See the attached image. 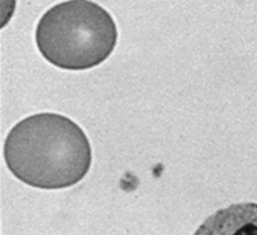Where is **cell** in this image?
<instances>
[{"label": "cell", "mask_w": 257, "mask_h": 235, "mask_svg": "<svg viewBox=\"0 0 257 235\" xmlns=\"http://www.w3.org/2000/svg\"><path fill=\"white\" fill-rule=\"evenodd\" d=\"M4 159L9 171L24 184L63 189L85 177L91 165V148L75 122L60 113L39 112L9 131Z\"/></svg>", "instance_id": "obj_1"}, {"label": "cell", "mask_w": 257, "mask_h": 235, "mask_svg": "<svg viewBox=\"0 0 257 235\" xmlns=\"http://www.w3.org/2000/svg\"><path fill=\"white\" fill-rule=\"evenodd\" d=\"M193 235H257V203H238L219 209Z\"/></svg>", "instance_id": "obj_3"}, {"label": "cell", "mask_w": 257, "mask_h": 235, "mask_svg": "<svg viewBox=\"0 0 257 235\" xmlns=\"http://www.w3.org/2000/svg\"><path fill=\"white\" fill-rule=\"evenodd\" d=\"M35 42L54 66L84 70L102 63L117 42L112 16L100 5L72 0L50 7L38 20Z\"/></svg>", "instance_id": "obj_2"}]
</instances>
